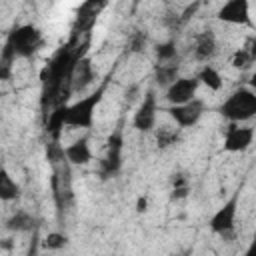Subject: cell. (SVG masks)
Returning a JSON list of instances; mask_svg holds the SVG:
<instances>
[{
  "label": "cell",
  "mask_w": 256,
  "mask_h": 256,
  "mask_svg": "<svg viewBox=\"0 0 256 256\" xmlns=\"http://www.w3.org/2000/svg\"><path fill=\"white\" fill-rule=\"evenodd\" d=\"M42 46V32L32 26V24H22L18 28H14L2 48V56H0V78L8 80L10 78V68L12 62L16 58H30L38 52V48Z\"/></svg>",
  "instance_id": "obj_1"
},
{
  "label": "cell",
  "mask_w": 256,
  "mask_h": 256,
  "mask_svg": "<svg viewBox=\"0 0 256 256\" xmlns=\"http://www.w3.org/2000/svg\"><path fill=\"white\" fill-rule=\"evenodd\" d=\"M228 122H246L256 116V90L238 88L218 108Z\"/></svg>",
  "instance_id": "obj_2"
},
{
  "label": "cell",
  "mask_w": 256,
  "mask_h": 256,
  "mask_svg": "<svg viewBox=\"0 0 256 256\" xmlns=\"http://www.w3.org/2000/svg\"><path fill=\"white\" fill-rule=\"evenodd\" d=\"M104 94V86H100L96 92L76 100L74 104H68V114H66V126L72 128H90L94 124V110L100 104Z\"/></svg>",
  "instance_id": "obj_3"
},
{
  "label": "cell",
  "mask_w": 256,
  "mask_h": 256,
  "mask_svg": "<svg viewBox=\"0 0 256 256\" xmlns=\"http://www.w3.org/2000/svg\"><path fill=\"white\" fill-rule=\"evenodd\" d=\"M122 144H124L122 130L116 128L106 140V156L100 160V166H98V174L102 180L112 178L120 172V168H122Z\"/></svg>",
  "instance_id": "obj_4"
},
{
  "label": "cell",
  "mask_w": 256,
  "mask_h": 256,
  "mask_svg": "<svg viewBox=\"0 0 256 256\" xmlns=\"http://www.w3.org/2000/svg\"><path fill=\"white\" fill-rule=\"evenodd\" d=\"M238 200H240V192H236L230 200H226L210 218L208 226L214 234L222 236V238H230L234 232V222H236V212H238Z\"/></svg>",
  "instance_id": "obj_5"
},
{
  "label": "cell",
  "mask_w": 256,
  "mask_h": 256,
  "mask_svg": "<svg viewBox=\"0 0 256 256\" xmlns=\"http://www.w3.org/2000/svg\"><path fill=\"white\" fill-rule=\"evenodd\" d=\"M170 118L176 122V126L180 128H190L194 124H198V120L204 114V102L200 98H192L184 104H172L168 110Z\"/></svg>",
  "instance_id": "obj_6"
},
{
  "label": "cell",
  "mask_w": 256,
  "mask_h": 256,
  "mask_svg": "<svg viewBox=\"0 0 256 256\" xmlns=\"http://www.w3.org/2000/svg\"><path fill=\"white\" fill-rule=\"evenodd\" d=\"M200 86L198 76H180L166 88V100L170 104H184L196 98V90Z\"/></svg>",
  "instance_id": "obj_7"
},
{
  "label": "cell",
  "mask_w": 256,
  "mask_h": 256,
  "mask_svg": "<svg viewBox=\"0 0 256 256\" xmlns=\"http://www.w3.org/2000/svg\"><path fill=\"white\" fill-rule=\"evenodd\" d=\"M252 140H254V128L240 126L238 122H230V126L226 128L222 146L226 152H244L246 148H250Z\"/></svg>",
  "instance_id": "obj_8"
},
{
  "label": "cell",
  "mask_w": 256,
  "mask_h": 256,
  "mask_svg": "<svg viewBox=\"0 0 256 256\" xmlns=\"http://www.w3.org/2000/svg\"><path fill=\"white\" fill-rule=\"evenodd\" d=\"M156 112H158V106H156V94L154 90H148L144 100L140 102L138 110L134 112V118H132V124L136 130L140 132H150L156 124Z\"/></svg>",
  "instance_id": "obj_9"
},
{
  "label": "cell",
  "mask_w": 256,
  "mask_h": 256,
  "mask_svg": "<svg viewBox=\"0 0 256 256\" xmlns=\"http://www.w3.org/2000/svg\"><path fill=\"white\" fill-rule=\"evenodd\" d=\"M218 20L226 24H242L250 26V0H228L220 10H218Z\"/></svg>",
  "instance_id": "obj_10"
},
{
  "label": "cell",
  "mask_w": 256,
  "mask_h": 256,
  "mask_svg": "<svg viewBox=\"0 0 256 256\" xmlns=\"http://www.w3.org/2000/svg\"><path fill=\"white\" fill-rule=\"evenodd\" d=\"M218 52V40L214 30H202L200 34L194 36L192 44V54L198 62H210Z\"/></svg>",
  "instance_id": "obj_11"
},
{
  "label": "cell",
  "mask_w": 256,
  "mask_h": 256,
  "mask_svg": "<svg viewBox=\"0 0 256 256\" xmlns=\"http://www.w3.org/2000/svg\"><path fill=\"white\" fill-rule=\"evenodd\" d=\"M94 82V68H92V60L88 56H82L76 66H74V72H72V78H70V88L72 92H82L86 90L90 84Z\"/></svg>",
  "instance_id": "obj_12"
},
{
  "label": "cell",
  "mask_w": 256,
  "mask_h": 256,
  "mask_svg": "<svg viewBox=\"0 0 256 256\" xmlns=\"http://www.w3.org/2000/svg\"><path fill=\"white\" fill-rule=\"evenodd\" d=\"M66 160L74 166H86L92 160V150H90L88 138L74 140L70 146H66Z\"/></svg>",
  "instance_id": "obj_13"
},
{
  "label": "cell",
  "mask_w": 256,
  "mask_h": 256,
  "mask_svg": "<svg viewBox=\"0 0 256 256\" xmlns=\"http://www.w3.org/2000/svg\"><path fill=\"white\" fill-rule=\"evenodd\" d=\"M178 72H180V64L178 62H174V60H170V62H158L156 68H154V80H156L158 86L168 88L174 80L180 78Z\"/></svg>",
  "instance_id": "obj_14"
},
{
  "label": "cell",
  "mask_w": 256,
  "mask_h": 256,
  "mask_svg": "<svg viewBox=\"0 0 256 256\" xmlns=\"http://www.w3.org/2000/svg\"><path fill=\"white\" fill-rule=\"evenodd\" d=\"M66 114H68V104H66V102L58 104V106L50 112V116H48V120H46V130H48V134L52 136V140H58V138H60L62 128L66 126Z\"/></svg>",
  "instance_id": "obj_15"
},
{
  "label": "cell",
  "mask_w": 256,
  "mask_h": 256,
  "mask_svg": "<svg viewBox=\"0 0 256 256\" xmlns=\"http://www.w3.org/2000/svg\"><path fill=\"white\" fill-rule=\"evenodd\" d=\"M34 222L36 220H34V216L30 212L18 210L6 220V230H10V232H28V230L34 228Z\"/></svg>",
  "instance_id": "obj_16"
},
{
  "label": "cell",
  "mask_w": 256,
  "mask_h": 256,
  "mask_svg": "<svg viewBox=\"0 0 256 256\" xmlns=\"http://www.w3.org/2000/svg\"><path fill=\"white\" fill-rule=\"evenodd\" d=\"M198 80H200L206 88H210V90H220L222 84H224L220 72H218L212 64H204V66L200 68V72H198Z\"/></svg>",
  "instance_id": "obj_17"
},
{
  "label": "cell",
  "mask_w": 256,
  "mask_h": 256,
  "mask_svg": "<svg viewBox=\"0 0 256 256\" xmlns=\"http://www.w3.org/2000/svg\"><path fill=\"white\" fill-rule=\"evenodd\" d=\"M180 126L172 128V126H160L156 130V146L158 148H170L174 144L180 142Z\"/></svg>",
  "instance_id": "obj_18"
},
{
  "label": "cell",
  "mask_w": 256,
  "mask_h": 256,
  "mask_svg": "<svg viewBox=\"0 0 256 256\" xmlns=\"http://www.w3.org/2000/svg\"><path fill=\"white\" fill-rule=\"evenodd\" d=\"M18 196H20V186L10 178L6 170H2L0 172V200L10 202V200H16Z\"/></svg>",
  "instance_id": "obj_19"
},
{
  "label": "cell",
  "mask_w": 256,
  "mask_h": 256,
  "mask_svg": "<svg viewBox=\"0 0 256 256\" xmlns=\"http://www.w3.org/2000/svg\"><path fill=\"white\" fill-rule=\"evenodd\" d=\"M46 160L50 164H62V162H68L66 160V148L58 142V140H52L46 144Z\"/></svg>",
  "instance_id": "obj_20"
},
{
  "label": "cell",
  "mask_w": 256,
  "mask_h": 256,
  "mask_svg": "<svg viewBox=\"0 0 256 256\" xmlns=\"http://www.w3.org/2000/svg\"><path fill=\"white\" fill-rule=\"evenodd\" d=\"M230 64H232L236 70H246V68H250V66L254 64V58H252V54L248 52V48L242 46L240 50H236V52L232 54Z\"/></svg>",
  "instance_id": "obj_21"
},
{
  "label": "cell",
  "mask_w": 256,
  "mask_h": 256,
  "mask_svg": "<svg viewBox=\"0 0 256 256\" xmlns=\"http://www.w3.org/2000/svg\"><path fill=\"white\" fill-rule=\"evenodd\" d=\"M154 52H156L158 62H170V60L176 58V42H174V40L162 42V44H158V46L154 48Z\"/></svg>",
  "instance_id": "obj_22"
},
{
  "label": "cell",
  "mask_w": 256,
  "mask_h": 256,
  "mask_svg": "<svg viewBox=\"0 0 256 256\" xmlns=\"http://www.w3.org/2000/svg\"><path fill=\"white\" fill-rule=\"evenodd\" d=\"M66 242H68V238H66L64 234H60V232H50V234L44 238V248H48V250H60V248L66 246Z\"/></svg>",
  "instance_id": "obj_23"
},
{
  "label": "cell",
  "mask_w": 256,
  "mask_h": 256,
  "mask_svg": "<svg viewBox=\"0 0 256 256\" xmlns=\"http://www.w3.org/2000/svg\"><path fill=\"white\" fill-rule=\"evenodd\" d=\"M144 46H146V34L140 32V30L134 32L130 36V40H128V50L134 52V54H138V52H144Z\"/></svg>",
  "instance_id": "obj_24"
},
{
  "label": "cell",
  "mask_w": 256,
  "mask_h": 256,
  "mask_svg": "<svg viewBox=\"0 0 256 256\" xmlns=\"http://www.w3.org/2000/svg\"><path fill=\"white\" fill-rule=\"evenodd\" d=\"M188 192H190V186H188V184H184V186H172L170 198H172V200H182V198L188 196Z\"/></svg>",
  "instance_id": "obj_25"
},
{
  "label": "cell",
  "mask_w": 256,
  "mask_h": 256,
  "mask_svg": "<svg viewBox=\"0 0 256 256\" xmlns=\"http://www.w3.org/2000/svg\"><path fill=\"white\" fill-rule=\"evenodd\" d=\"M146 210H148V198L140 196L138 202H136V212H146Z\"/></svg>",
  "instance_id": "obj_26"
},
{
  "label": "cell",
  "mask_w": 256,
  "mask_h": 256,
  "mask_svg": "<svg viewBox=\"0 0 256 256\" xmlns=\"http://www.w3.org/2000/svg\"><path fill=\"white\" fill-rule=\"evenodd\" d=\"M246 48H248V52L252 54V58L256 60V36L248 38V42H246Z\"/></svg>",
  "instance_id": "obj_27"
},
{
  "label": "cell",
  "mask_w": 256,
  "mask_h": 256,
  "mask_svg": "<svg viewBox=\"0 0 256 256\" xmlns=\"http://www.w3.org/2000/svg\"><path fill=\"white\" fill-rule=\"evenodd\" d=\"M246 254H248V256H256V232H254V236H252V242H250Z\"/></svg>",
  "instance_id": "obj_28"
},
{
  "label": "cell",
  "mask_w": 256,
  "mask_h": 256,
  "mask_svg": "<svg viewBox=\"0 0 256 256\" xmlns=\"http://www.w3.org/2000/svg\"><path fill=\"white\" fill-rule=\"evenodd\" d=\"M250 88H252V90H256V72L250 76Z\"/></svg>",
  "instance_id": "obj_29"
}]
</instances>
